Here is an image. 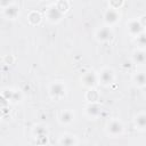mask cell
<instances>
[{"label": "cell", "instance_id": "cell-13", "mask_svg": "<svg viewBox=\"0 0 146 146\" xmlns=\"http://www.w3.org/2000/svg\"><path fill=\"white\" fill-rule=\"evenodd\" d=\"M132 60L136 64H144L146 62V52L144 50H137L132 55Z\"/></svg>", "mask_w": 146, "mask_h": 146}, {"label": "cell", "instance_id": "cell-12", "mask_svg": "<svg viewBox=\"0 0 146 146\" xmlns=\"http://www.w3.org/2000/svg\"><path fill=\"white\" fill-rule=\"evenodd\" d=\"M3 13H5V16L8 17L9 19H15L18 16V14H19L18 8L16 6H14V5H10V6L6 7Z\"/></svg>", "mask_w": 146, "mask_h": 146}, {"label": "cell", "instance_id": "cell-17", "mask_svg": "<svg viewBox=\"0 0 146 146\" xmlns=\"http://www.w3.org/2000/svg\"><path fill=\"white\" fill-rule=\"evenodd\" d=\"M136 43H137L141 49L145 48V47H146V34H145V33L138 34L137 38H136Z\"/></svg>", "mask_w": 146, "mask_h": 146}, {"label": "cell", "instance_id": "cell-22", "mask_svg": "<svg viewBox=\"0 0 146 146\" xmlns=\"http://www.w3.org/2000/svg\"><path fill=\"white\" fill-rule=\"evenodd\" d=\"M110 3H111L113 9H117V8H120L122 6L123 0H110Z\"/></svg>", "mask_w": 146, "mask_h": 146}, {"label": "cell", "instance_id": "cell-18", "mask_svg": "<svg viewBox=\"0 0 146 146\" xmlns=\"http://www.w3.org/2000/svg\"><path fill=\"white\" fill-rule=\"evenodd\" d=\"M29 21H30L32 24H38V23H40V21H41V16H40L39 13L33 11V13H31V14L29 15Z\"/></svg>", "mask_w": 146, "mask_h": 146}, {"label": "cell", "instance_id": "cell-16", "mask_svg": "<svg viewBox=\"0 0 146 146\" xmlns=\"http://www.w3.org/2000/svg\"><path fill=\"white\" fill-rule=\"evenodd\" d=\"M76 143L78 141H76L75 137L74 136H71V135H65L59 140V144H62V145H68V146L70 145H75Z\"/></svg>", "mask_w": 146, "mask_h": 146}, {"label": "cell", "instance_id": "cell-21", "mask_svg": "<svg viewBox=\"0 0 146 146\" xmlns=\"http://www.w3.org/2000/svg\"><path fill=\"white\" fill-rule=\"evenodd\" d=\"M34 132L36 133V136H38L39 138H40V137H47V131H46V129L42 128V127H36L35 130H34Z\"/></svg>", "mask_w": 146, "mask_h": 146}, {"label": "cell", "instance_id": "cell-11", "mask_svg": "<svg viewBox=\"0 0 146 146\" xmlns=\"http://www.w3.org/2000/svg\"><path fill=\"white\" fill-rule=\"evenodd\" d=\"M73 119H74V114H73V112L70 111V110L63 111V112L60 113V115H59V121H60L63 124H68V123H71V122L73 121Z\"/></svg>", "mask_w": 146, "mask_h": 146}, {"label": "cell", "instance_id": "cell-14", "mask_svg": "<svg viewBox=\"0 0 146 146\" xmlns=\"http://www.w3.org/2000/svg\"><path fill=\"white\" fill-rule=\"evenodd\" d=\"M133 82L138 87H146V73L145 72H138L133 75Z\"/></svg>", "mask_w": 146, "mask_h": 146}, {"label": "cell", "instance_id": "cell-23", "mask_svg": "<svg viewBox=\"0 0 146 146\" xmlns=\"http://www.w3.org/2000/svg\"><path fill=\"white\" fill-rule=\"evenodd\" d=\"M11 2H13V0H0V3H1V6H2L3 8H6V7L10 6V5H11Z\"/></svg>", "mask_w": 146, "mask_h": 146}, {"label": "cell", "instance_id": "cell-8", "mask_svg": "<svg viewBox=\"0 0 146 146\" xmlns=\"http://www.w3.org/2000/svg\"><path fill=\"white\" fill-rule=\"evenodd\" d=\"M143 29H144V26H143L141 23H140L139 21H137V19H132V21H130L129 24H128V30H129L130 34L136 35V36H137L138 34L143 33Z\"/></svg>", "mask_w": 146, "mask_h": 146}, {"label": "cell", "instance_id": "cell-3", "mask_svg": "<svg viewBox=\"0 0 146 146\" xmlns=\"http://www.w3.org/2000/svg\"><path fill=\"white\" fill-rule=\"evenodd\" d=\"M96 38L100 42H107V41L112 40V38H113V31L108 26H103V27H100V29L97 30Z\"/></svg>", "mask_w": 146, "mask_h": 146}, {"label": "cell", "instance_id": "cell-19", "mask_svg": "<svg viewBox=\"0 0 146 146\" xmlns=\"http://www.w3.org/2000/svg\"><path fill=\"white\" fill-rule=\"evenodd\" d=\"M56 6H57V8H58L62 13H65V11L68 9V3H67L66 0H60V1H58V2L56 3Z\"/></svg>", "mask_w": 146, "mask_h": 146}, {"label": "cell", "instance_id": "cell-1", "mask_svg": "<svg viewBox=\"0 0 146 146\" xmlns=\"http://www.w3.org/2000/svg\"><path fill=\"white\" fill-rule=\"evenodd\" d=\"M98 81L103 86H110L114 81V71L108 67L103 68L98 74Z\"/></svg>", "mask_w": 146, "mask_h": 146}, {"label": "cell", "instance_id": "cell-2", "mask_svg": "<svg viewBox=\"0 0 146 146\" xmlns=\"http://www.w3.org/2000/svg\"><path fill=\"white\" fill-rule=\"evenodd\" d=\"M65 91H66L65 86L62 82H54L49 87V95L55 99H59L64 97Z\"/></svg>", "mask_w": 146, "mask_h": 146}, {"label": "cell", "instance_id": "cell-7", "mask_svg": "<svg viewBox=\"0 0 146 146\" xmlns=\"http://www.w3.org/2000/svg\"><path fill=\"white\" fill-rule=\"evenodd\" d=\"M104 21H105V23L108 24V25L115 24V23L119 21V13L116 11V9L111 8V9H108V10H106L105 14H104Z\"/></svg>", "mask_w": 146, "mask_h": 146}, {"label": "cell", "instance_id": "cell-4", "mask_svg": "<svg viewBox=\"0 0 146 146\" xmlns=\"http://www.w3.org/2000/svg\"><path fill=\"white\" fill-rule=\"evenodd\" d=\"M107 132H108V135H111L113 137H116V136L122 135V132H123V125H122V123L120 121H117V120L111 121L107 124Z\"/></svg>", "mask_w": 146, "mask_h": 146}, {"label": "cell", "instance_id": "cell-9", "mask_svg": "<svg viewBox=\"0 0 146 146\" xmlns=\"http://www.w3.org/2000/svg\"><path fill=\"white\" fill-rule=\"evenodd\" d=\"M3 96L8 100H10L13 103H17V102H19L22 99V94H21L19 90H8V91H5Z\"/></svg>", "mask_w": 146, "mask_h": 146}, {"label": "cell", "instance_id": "cell-15", "mask_svg": "<svg viewBox=\"0 0 146 146\" xmlns=\"http://www.w3.org/2000/svg\"><path fill=\"white\" fill-rule=\"evenodd\" d=\"M135 124L138 129L140 130H144L146 129V114L145 113H141V114H138L136 117H135Z\"/></svg>", "mask_w": 146, "mask_h": 146}, {"label": "cell", "instance_id": "cell-5", "mask_svg": "<svg viewBox=\"0 0 146 146\" xmlns=\"http://www.w3.org/2000/svg\"><path fill=\"white\" fill-rule=\"evenodd\" d=\"M62 16H63V13L57 8L56 5L49 7L48 10H47V18H48V21H50L51 23H57V22H59L60 18H62Z\"/></svg>", "mask_w": 146, "mask_h": 146}, {"label": "cell", "instance_id": "cell-6", "mask_svg": "<svg viewBox=\"0 0 146 146\" xmlns=\"http://www.w3.org/2000/svg\"><path fill=\"white\" fill-rule=\"evenodd\" d=\"M82 83L83 86L88 87V88H94L97 82H98V76L94 73V72H87L83 76H82Z\"/></svg>", "mask_w": 146, "mask_h": 146}, {"label": "cell", "instance_id": "cell-10", "mask_svg": "<svg viewBox=\"0 0 146 146\" xmlns=\"http://www.w3.org/2000/svg\"><path fill=\"white\" fill-rule=\"evenodd\" d=\"M86 112H87V115H88L89 117H97V116H99L102 110H100V107H99L97 104L92 103V104H90V105L87 106Z\"/></svg>", "mask_w": 146, "mask_h": 146}, {"label": "cell", "instance_id": "cell-20", "mask_svg": "<svg viewBox=\"0 0 146 146\" xmlns=\"http://www.w3.org/2000/svg\"><path fill=\"white\" fill-rule=\"evenodd\" d=\"M87 98H88L90 102H95V100L98 98V94L96 92V90H94V89L91 88V90L88 91V94H87Z\"/></svg>", "mask_w": 146, "mask_h": 146}]
</instances>
